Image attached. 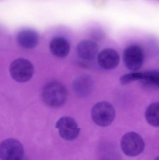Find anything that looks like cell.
<instances>
[{"label": "cell", "mask_w": 159, "mask_h": 160, "mask_svg": "<svg viewBox=\"0 0 159 160\" xmlns=\"http://www.w3.org/2000/svg\"><path fill=\"white\" fill-rule=\"evenodd\" d=\"M144 141L143 137L135 132H129L123 135L120 141L121 150L129 157H135L143 152Z\"/></svg>", "instance_id": "obj_3"}, {"label": "cell", "mask_w": 159, "mask_h": 160, "mask_svg": "<svg viewBox=\"0 0 159 160\" xmlns=\"http://www.w3.org/2000/svg\"><path fill=\"white\" fill-rule=\"evenodd\" d=\"M11 78L16 82L23 83L30 81L34 73L32 64L24 58H18L13 61L9 67Z\"/></svg>", "instance_id": "obj_4"}, {"label": "cell", "mask_w": 159, "mask_h": 160, "mask_svg": "<svg viewBox=\"0 0 159 160\" xmlns=\"http://www.w3.org/2000/svg\"><path fill=\"white\" fill-rule=\"evenodd\" d=\"M21 160H28V159L27 158H25V157H24V158H23Z\"/></svg>", "instance_id": "obj_16"}, {"label": "cell", "mask_w": 159, "mask_h": 160, "mask_svg": "<svg viewBox=\"0 0 159 160\" xmlns=\"http://www.w3.org/2000/svg\"><path fill=\"white\" fill-rule=\"evenodd\" d=\"M159 107L158 102H153L147 107L145 112L147 121L155 128H158L159 126Z\"/></svg>", "instance_id": "obj_14"}, {"label": "cell", "mask_w": 159, "mask_h": 160, "mask_svg": "<svg viewBox=\"0 0 159 160\" xmlns=\"http://www.w3.org/2000/svg\"><path fill=\"white\" fill-rule=\"evenodd\" d=\"M39 35L36 31L26 29L18 32L16 40L21 47L30 49L36 47L39 42Z\"/></svg>", "instance_id": "obj_10"}, {"label": "cell", "mask_w": 159, "mask_h": 160, "mask_svg": "<svg viewBox=\"0 0 159 160\" xmlns=\"http://www.w3.org/2000/svg\"><path fill=\"white\" fill-rule=\"evenodd\" d=\"M93 122L101 127L110 126L115 117V111L114 106L110 102L101 101L93 106L91 112Z\"/></svg>", "instance_id": "obj_2"}, {"label": "cell", "mask_w": 159, "mask_h": 160, "mask_svg": "<svg viewBox=\"0 0 159 160\" xmlns=\"http://www.w3.org/2000/svg\"><path fill=\"white\" fill-rule=\"evenodd\" d=\"M143 76L142 73H131L125 74L120 77L119 82L122 85H127L133 82L141 80Z\"/></svg>", "instance_id": "obj_15"}, {"label": "cell", "mask_w": 159, "mask_h": 160, "mask_svg": "<svg viewBox=\"0 0 159 160\" xmlns=\"http://www.w3.org/2000/svg\"><path fill=\"white\" fill-rule=\"evenodd\" d=\"M143 76L140 81L145 87L150 89H158L159 74L158 70H152L142 73Z\"/></svg>", "instance_id": "obj_13"}, {"label": "cell", "mask_w": 159, "mask_h": 160, "mask_svg": "<svg viewBox=\"0 0 159 160\" xmlns=\"http://www.w3.org/2000/svg\"><path fill=\"white\" fill-rule=\"evenodd\" d=\"M73 85L75 92L80 96H87L92 90V81L88 76H81L77 78Z\"/></svg>", "instance_id": "obj_12"}, {"label": "cell", "mask_w": 159, "mask_h": 160, "mask_svg": "<svg viewBox=\"0 0 159 160\" xmlns=\"http://www.w3.org/2000/svg\"><path fill=\"white\" fill-rule=\"evenodd\" d=\"M154 160H159V158H155V159H154Z\"/></svg>", "instance_id": "obj_17"}, {"label": "cell", "mask_w": 159, "mask_h": 160, "mask_svg": "<svg viewBox=\"0 0 159 160\" xmlns=\"http://www.w3.org/2000/svg\"><path fill=\"white\" fill-rule=\"evenodd\" d=\"M49 50L53 55L59 58L67 57L70 51V45L62 37L53 38L49 43Z\"/></svg>", "instance_id": "obj_11"}, {"label": "cell", "mask_w": 159, "mask_h": 160, "mask_svg": "<svg viewBox=\"0 0 159 160\" xmlns=\"http://www.w3.org/2000/svg\"><path fill=\"white\" fill-rule=\"evenodd\" d=\"M76 52L78 57L85 62L93 61L99 53V47L94 41L85 40L77 47Z\"/></svg>", "instance_id": "obj_9"}, {"label": "cell", "mask_w": 159, "mask_h": 160, "mask_svg": "<svg viewBox=\"0 0 159 160\" xmlns=\"http://www.w3.org/2000/svg\"><path fill=\"white\" fill-rule=\"evenodd\" d=\"M43 101L47 106L58 108L63 106L67 99L68 93L64 85L59 82H49L43 88L42 93Z\"/></svg>", "instance_id": "obj_1"}, {"label": "cell", "mask_w": 159, "mask_h": 160, "mask_svg": "<svg viewBox=\"0 0 159 160\" xmlns=\"http://www.w3.org/2000/svg\"><path fill=\"white\" fill-rule=\"evenodd\" d=\"M97 62L101 68L105 70H112L118 66L120 56L115 50L107 48L98 53Z\"/></svg>", "instance_id": "obj_8"}, {"label": "cell", "mask_w": 159, "mask_h": 160, "mask_svg": "<svg viewBox=\"0 0 159 160\" xmlns=\"http://www.w3.org/2000/svg\"><path fill=\"white\" fill-rule=\"evenodd\" d=\"M59 134L63 139L71 141L77 138L80 132V128L74 118L69 116H63L60 118L56 124Z\"/></svg>", "instance_id": "obj_7"}, {"label": "cell", "mask_w": 159, "mask_h": 160, "mask_svg": "<svg viewBox=\"0 0 159 160\" xmlns=\"http://www.w3.org/2000/svg\"><path fill=\"white\" fill-rule=\"evenodd\" d=\"M144 55L142 48L137 45H132L126 48L123 52V62L129 70L136 71L143 66Z\"/></svg>", "instance_id": "obj_6"}, {"label": "cell", "mask_w": 159, "mask_h": 160, "mask_svg": "<svg viewBox=\"0 0 159 160\" xmlns=\"http://www.w3.org/2000/svg\"><path fill=\"white\" fill-rule=\"evenodd\" d=\"M24 154L22 144L16 139H6L0 144L2 160H21L24 158Z\"/></svg>", "instance_id": "obj_5"}]
</instances>
